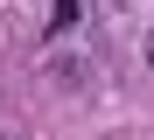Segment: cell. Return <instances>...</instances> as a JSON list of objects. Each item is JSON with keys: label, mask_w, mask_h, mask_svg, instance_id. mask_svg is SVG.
<instances>
[{"label": "cell", "mask_w": 154, "mask_h": 140, "mask_svg": "<svg viewBox=\"0 0 154 140\" xmlns=\"http://www.w3.org/2000/svg\"><path fill=\"white\" fill-rule=\"evenodd\" d=\"M147 63H154V42H147Z\"/></svg>", "instance_id": "6da1fadb"}]
</instances>
